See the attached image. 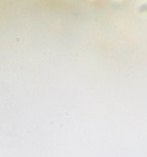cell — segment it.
Instances as JSON below:
<instances>
[{
    "label": "cell",
    "instance_id": "obj_1",
    "mask_svg": "<svg viewBox=\"0 0 147 157\" xmlns=\"http://www.w3.org/2000/svg\"><path fill=\"white\" fill-rule=\"evenodd\" d=\"M139 12H147V2L142 4L139 7Z\"/></svg>",
    "mask_w": 147,
    "mask_h": 157
}]
</instances>
